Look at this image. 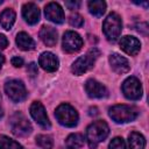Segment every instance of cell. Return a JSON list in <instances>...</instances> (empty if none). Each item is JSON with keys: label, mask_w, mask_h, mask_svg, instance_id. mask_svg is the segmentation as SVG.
<instances>
[{"label": "cell", "mask_w": 149, "mask_h": 149, "mask_svg": "<svg viewBox=\"0 0 149 149\" xmlns=\"http://www.w3.org/2000/svg\"><path fill=\"white\" fill-rule=\"evenodd\" d=\"M120 48L128 55L135 56L139 54L141 49V43L140 41L134 37V36H123L120 40Z\"/></svg>", "instance_id": "obj_14"}, {"label": "cell", "mask_w": 149, "mask_h": 149, "mask_svg": "<svg viewBox=\"0 0 149 149\" xmlns=\"http://www.w3.org/2000/svg\"><path fill=\"white\" fill-rule=\"evenodd\" d=\"M99 56H100V51L97 48H91L86 52V55L80 56L79 58H77L73 62V64L71 66L72 73L76 76H80V74L85 73L86 71H88L90 69L93 68V64Z\"/></svg>", "instance_id": "obj_3"}, {"label": "cell", "mask_w": 149, "mask_h": 149, "mask_svg": "<svg viewBox=\"0 0 149 149\" xmlns=\"http://www.w3.org/2000/svg\"><path fill=\"white\" fill-rule=\"evenodd\" d=\"M65 6L69 9H78L80 6V1H65Z\"/></svg>", "instance_id": "obj_28"}, {"label": "cell", "mask_w": 149, "mask_h": 149, "mask_svg": "<svg viewBox=\"0 0 149 149\" xmlns=\"http://www.w3.org/2000/svg\"><path fill=\"white\" fill-rule=\"evenodd\" d=\"M69 23L72 26V27H81L83 23H84V19L81 15H79L78 13H74V14H71L70 17H69Z\"/></svg>", "instance_id": "obj_25"}, {"label": "cell", "mask_w": 149, "mask_h": 149, "mask_svg": "<svg viewBox=\"0 0 149 149\" xmlns=\"http://www.w3.org/2000/svg\"><path fill=\"white\" fill-rule=\"evenodd\" d=\"M15 17H16L15 12L12 8H6L0 15V22L2 28H5L6 30H9L15 22Z\"/></svg>", "instance_id": "obj_19"}, {"label": "cell", "mask_w": 149, "mask_h": 149, "mask_svg": "<svg viewBox=\"0 0 149 149\" xmlns=\"http://www.w3.org/2000/svg\"><path fill=\"white\" fill-rule=\"evenodd\" d=\"M22 16L29 24H35L40 20V9L34 2H27L22 7Z\"/></svg>", "instance_id": "obj_15"}, {"label": "cell", "mask_w": 149, "mask_h": 149, "mask_svg": "<svg viewBox=\"0 0 149 149\" xmlns=\"http://www.w3.org/2000/svg\"><path fill=\"white\" fill-rule=\"evenodd\" d=\"M3 116V111H2V108H1V106H0V119Z\"/></svg>", "instance_id": "obj_33"}, {"label": "cell", "mask_w": 149, "mask_h": 149, "mask_svg": "<svg viewBox=\"0 0 149 149\" xmlns=\"http://www.w3.org/2000/svg\"><path fill=\"white\" fill-rule=\"evenodd\" d=\"M55 116L57 121L65 127H74L78 123V113L69 104L59 105L55 111Z\"/></svg>", "instance_id": "obj_5"}, {"label": "cell", "mask_w": 149, "mask_h": 149, "mask_svg": "<svg viewBox=\"0 0 149 149\" xmlns=\"http://www.w3.org/2000/svg\"><path fill=\"white\" fill-rule=\"evenodd\" d=\"M44 14L45 17L54 23L64 22V12L57 2H49L44 8Z\"/></svg>", "instance_id": "obj_12"}, {"label": "cell", "mask_w": 149, "mask_h": 149, "mask_svg": "<svg viewBox=\"0 0 149 149\" xmlns=\"http://www.w3.org/2000/svg\"><path fill=\"white\" fill-rule=\"evenodd\" d=\"M85 91L91 98H105L108 95L107 88L95 79H88L85 83Z\"/></svg>", "instance_id": "obj_11"}, {"label": "cell", "mask_w": 149, "mask_h": 149, "mask_svg": "<svg viewBox=\"0 0 149 149\" xmlns=\"http://www.w3.org/2000/svg\"><path fill=\"white\" fill-rule=\"evenodd\" d=\"M10 128L12 133L16 136H27L33 130L30 122L21 113H15L10 118Z\"/></svg>", "instance_id": "obj_7"}, {"label": "cell", "mask_w": 149, "mask_h": 149, "mask_svg": "<svg viewBox=\"0 0 149 149\" xmlns=\"http://www.w3.org/2000/svg\"><path fill=\"white\" fill-rule=\"evenodd\" d=\"M5 63V58H3V56L0 54V69L2 68V64Z\"/></svg>", "instance_id": "obj_32"}, {"label": "cell", "mask_w": 149, "mask_h": 149, "mask_svg": "<svg viewBox=\"0 0 149 149\" xmlns=\"http://www.w3.org/2000/svg\"><path fill=\"white\" fill-rule=\"evenodd\" d=\"M12 65H14L15 68H21L23 65V59L19 56H15L12 58Z\"/></svg>", "instance_id": "obj_29"}, {"label": "cell", "mask_w": 149, "mask_h": 149, "mask_svg": "<svg viewBox=\"0 0 149 149\" xmlns=\"http://www.w3.org/2000/svg\"><path fill=\"white\" fill-rule=\"evenodd\" d=\"M109 64L113 69L114 72L116 73H126L129 71L130 65L129 62L127 61V58H125L123 56L119 55V54H112L109 56Z\"/></svg>", "instance_id": "obj_16"}, {"label": "cell", "mask_w": 149, "mask_h": 149, "mask_svg": "<svg viewBox=\"0 0 149 149\" xmlns=\"http://www.w3.org/2000/svg\"><path fill=\"white\" fill-rule=\"evenodd\" d=\"M109 149H127L122 137H114L109 143Z\"/></svg>", "instance_id": "obj_26"}, {"label": "cell", "mask_w": 149, "mask_h": 149, "mask_svg": "<svg viewBox=\"0 0 149 149\" xmlns=\"http://www.w3.org/2000/svg\"><path fill=\"white\" fill-rule=\"evenodd\" d=\"M30 115L33 116V119L43 128H50V121H49V118L47 115V112H45V108L44 106L40 102V101H34L31 105H30Z\"/></svg>", "instance_id": "obj_10"}, {"label": "cell", "mask_w": 149, "mask_h": 149, "mask_svg": "<svg viewBox=\"0 0 149 149\" xmlns=\"http://www.w3.org/2000/svg\"><path fill=\"white\" fill-rule=\"evenodd\" d=\"M109 134L108 125L102 121L98 120L91 123L86 129V140L91 148H95L100 142H102Z\"/></svg>", "instance_id": "obj_1"}, {"label": "cell", "mask_w": 149, "mask_h": 149, "mask_svg": "<svg viewBox=\"0 0 149 149\" xmlns=\"http://www.w3.org/2000/svg\"><path fill=\"white\" fill-rule=\"evenodd\" d=\"M123 95L129 100H139L142 97V85L136 77H128L122 83Z\"/></svg>", "instance_id": "obj_8"}, {"label": "cell", "mask_w": 149, "mask_h": 149, "mask_svg": "<svg viewBox=\"0 0 149 149\" xmlns=\"http://www.w3.org/2000/svg\"><path fill=\"white\" fill-rule=\"evenodd\" d=\"M108 114L118 123L134 121L139 115V109L129 105H114L108 109Z\"/></svg>", "instance_id": "obj_2"}, {"label": "cell", "mask_w": 149, "mask_h": 149, "mask_svg": "<svg viewBox=\"0 0 149 149\" xmlns=\"http://www.w3.org/2000/svg\"><path fill=\"white\" fill-rule=\"evenodd\" d=\"M16 44L21 50L28 51L35 48V41L24 31H21L16 35Z\"/></svg>", "instance_id": "obj_18"}, {"label": "cell", "mask_w": 149, "mask_h": 149, "mask_svg": "<svg viewBox=\"0 0 149 149\" xmlns=\"http://www.w3.org/2000/svg\"><path fill=\"white\" fill-rule=\"evenodd\" d=\"M83 47V38L76 31L69 30L63 36V49L66 52H76Z\"/></svg>", "instance_id": "obj_9"}, {"label": "cell", "mask_w": 149, "mask_h": 149, "mask_svg": "<svg viewBox=\"0 0 149 149\" xmlns=\"http://www.w3.org/2000/svg\"><path fill=\"white\" fill-rule=\"evenodd\" d=\"M0 143H1L3 149H23V147L19 142L9 139L6 135H1L0 136Z\"/></svg>", "instance_id": "obj_23"}, {"label": "cell", "mask_w": 149, "mask_h": 149, "mask_svg": "<svg viewBox=\"0 0 149 149\" xmlns=\"http://www.w3.org/2000/svg\"><path fill=\"white\" fill-rule=\"evenodd\" d=\"M88 6V10L92 15L97 16V17H100L105 10H106V2L102 1V0H93V1H88L87 3Z\"/></svg>", "instance_id": "obj_22"}, {"label": "cell", "mask_w": 149, "mask_h": 149, "mask_svg": "<svg viewBox=\"0 0 149 149\" xmlns=\"http://www.w3.org/2000/svg\"><path fill=\"white\" fill-rule=\"evenodd\" d=\"M129 149H144L146 147V139L142 134L137 132H133L129 134Z\"/></svg>", "instance_id": "obj_20"}, {"label": "cell", "mask_w": 149, "mask_h": 149, "mask_svg": "<svg viewBox=\"0 0 149 149\" xmlns=\"http://www.w3.org/2000/svg\"><path fill=\"white\" fill-rule=\"evenodd\" d=\"M57 30L50 26H43L40 30V37L48 47H54L57 43Z\"/></svg>", "instance_id": "obj_17"}, {"label": "cell", "mask_w": 149, "mask_h": 149, "mask_svg": "<svg viewBox=\"0 0 149 149\" xmlns=\"http://www.w3.org/2000/svg\"><path fill=\"white\" fill-rule=\"evenodd\" d=\"M5 92L14 102H20L26 99L27 90L24 84L19 79H10L5 84Z\"/></svg>", "instance_id": "obj_6"}, {"label": "cell", "mask_w": 149, "mask_h": 149, "mask_svg": "<svg viewBox=\"0 0 149 149\" xmlns=\"http://www.w3.org/2000/svg\"><path fill=\"white\" fill-rule=\"evenodd\" d=\"M8 45V40L3 34H0V50L5 49Z\"/></svg>", "instance_id": "obj_30"}, {"label": "cell", "mask_w": 149, "mask_h": 149, "mask_svg": "<svg viewBox=\"0 0 149 149\" xmlns=\"http://www.w3.org/2000/svg\"><path fill=\"white\" fill-rule=\"evenodd\" d=\"M98 114V109H97V107H91L90 108V115H97Z\"/></svg>", "instance_id": "obj_31"}, {"label": "cell", "mask_w": 149, "mask_h": 149, "mask_svg": "<svg viewBox=\"0 0 149 149\" xmlns=\"http://www.w3.org/2000/svg\"><path fill=\"white\" fill-rule=\"evenodd\" d=\"M84 141H85V137L79 134V133H73V134H70L66 140H65V144L69 149H78L80 147H83L84 144Z\"/></svg>", "instance_id": "obj_21"}, {"label": "cell", "mask_w": 149, "mask_h": 149, "mask_svg": "<svg viewBox=\"0 0 149 149\" xmlns=\"http://www.w3.org/2000/svg\"><path fill=\"white\" fill-rule=\"evenodd\" d=\"M102 30L108 41H116L120 37L122 30L121 17L116 13H111L107 15L102 23Z\"/></svg>", "instance_id": "obj_4"}, {"label": "cell", "mask_w": 149, "mask_h": 149, "mask_svg": "<svg viewBox=\"0 0 149 149\" xmlns=\"http://www.w3.org/2000/svg\"><path fill=\"white\" fill-rule=\"evenodd\" d=\"M0 149H3V148H2V146H1V143H0Z\"/></svg>", "instance_id": "obj_34"}, {"label": "cell", "mask_w": 149, "mask_h": 149, "mask_svg": "<svg viewBox=\"0 0 149 149\" xmlns=\"http://www.w3.org/2000/svg\"><path fill=\"white\" fill-rule=\"evenodd\" d=\"M36 144L42 149H51L54 146L52 139L49 135H37L36 136Z\"/></svg>", "instance_id": "obj_24"}, {"label": "cell", "mask_w": 149, "mask_h": 149, "mask_svg": "<svg viewBox=\"0 0 149 149\" xmlns=\"http://www.w3.org/2000/svg\"><path fill=\"white\" fill-rule=\"evenodd\" d=\"M38 64L41 65V68L48 72H54L58 69L59 65V61L58 58L49 51H45L43 54H41L40 58H38Z\"/></svg>", "instance_id": "obj_13"}, {"label": "cell", "mask_w": 149, "mask_h": 149, "mask_svg": "<svg viewBox=\"0 0 149 149\" xmlns=\"http://www.w3.org/2000/svg\"><path fill=\"white\" fill-rule=\"evenodd\" d=\"M27 72L31 76V77H35L37 74V65L35 63H30L28 66H27Z\"/></svg>", "instance_id": "obj_27"}]
</instances>
